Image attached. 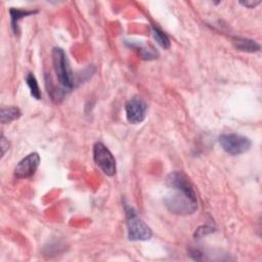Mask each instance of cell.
I'll return each instance as SVG.
<instances>
[{
	"label": "cell",
	"instance_id": "obj_1",
	"mask_svg": "<svg viewBox=\"0 0 262 262\" xmlns=\"http://www.w3.org/2000/svg\"><path fill=\"white\" fill-rule=\"evenodd\" d=\"M166 184L171 189V192L164 199V204L171 213L190 215L196 211V192L184 173L178 171L171 172L166 178Z\"/></svg>",
	"mask_w": 262,
	"mask_h": 262
},
{
	"label": "cell",
	"instance_id": "obj_2",
	"mask_svg": "<svg viewBox=\"0 0 262 262\" xmlns=\"http://www.w3.org/2000/svg\"><path fill=\"white\" fill-rule=\"evenodd\" d=\"M127 232L130 241H148L152 236L150 227L134 212L132 208H126Z\"/></svg>",
	"mask_w": 262,
	"mask_h": 262
},
{
	"label": "cell",
	"instance_id": "obj_3",
	"mask_svg": "<svg viewBox=\"0 0 262 262\" xmlns=\"http://www.w3.org/2000/svg\"><path fill=\"white\" fill-rule=\"evenodd\" d=\"M52 59L58 82L60 83L63 89L71 90L74 87V82L64 51L61 48H53Z\"/></svg>",
	"mask_w": 262,
	"mask_h": 262
},
{
	"label": "cell",
	"instance_id": "obj_4",
	"mask_svg": "<svg viewBox=\"0 0 262 262\" xmlns=\"http://www.w3.org/2000/svg\"><path fill=\"white\" fill-rule=\"evenodd\" d=\"M218 140L223 150L231 156L245 154L252 145V142L248 137L235 133L222 134L219 136Z\"/></svg>",
	"mask_w": 262,
	"mask_h": 262
},
{
	"label": "cell",
	"instance_id": "obj_5",
	"mask_svg": "<svg viewBox=\"0 0 262 262\" xmlns=\"http://www.w3.org/2000/svg\"><path fill=\"white\" fill-rule=\"evenodd\" d=\"M93 160L100 170L107 176L116 173V160L113 154L102 142H96L93 146Z\"/></svg>",
	"mask_w": 262,
	"mask_h": 262
},
{
	"label": "cell",
	"instance_id": "obj_6",
	"mask_svg": "<svg viewBox=\"0 0 262 262\" xmlns=\"http://www.w3.org/2000/svg\"><path fill=\"white\" fill-rule=\"evenodd\" d=\"M147 112V105L140 97H132L125 104V113L127 121L130 124H139L145 117Z\"/></svg>",
	"mask_w": 262,
	"mask_h": 262
},
{
	"label": "cell",
	"instance_id": "obj_7",
	"mask_svg": "<svg viewBox=\"0 0 262 262\" xmlns=\"http://www.w3.org/2000/svg\"><path fill=\"white\" fill-rule=\"evenodd\" d=\"M40 164V156L31 152L21 159L14 168V176L18 179H26L35 174Z\"/></svg>",
	"mask_w": 262,
	"mask_h": 262
},
{
	"label": "cell",
	"instance_id": "obj_8",
	"mask_svg": "<svg viewBox=\"0 0 262 262\" xmlns=\"http://www.w3.org/2000/svg\"><path fill=\"white\" fill-rule=\"evenodd\" d=\"M10 13V18H11V29L14 34L18 33V23L21 18L37 13V10H21V9H16V8H11L9 10Z\"/></svg>",
	"mask_w": 262,
	"mask_h": 262
},
{
	"label": "cell",
	"instance_id": "obj_9",
	"mask_svg": "<svg viewBox=\"0 0 262 262\" xmlns=\"http://www.w3.org/2000/svg\"><path fill=\"white\" fill-rule=\"evenodd\" d=\"M234 47L241 51L245 52H257L260 50V45L251 39L245 38H237L233 41Z\"/></svg>",
	"mask_w": 262,
	"mask_h": 262
},
{
	"label": "cell",
	"instance_id": "obj_10",
	"mask_svg": "<svg viewBox=\"0 0 262 262\" xmlns=\"http://www.w3.org/2000/svg\"><path fill=\"white\" fill-rule=\"evenodd\" d=\"M21 113L18 107L16 106H8V107H2L1 108V123L7 124L14 120H17L20 117Z\"/></svg>",
	"mask_w": 262,
	"mask_h": 262
},
{
	"label": "cell",
	"instance_id": "obj_11",
	"mask_svg": "<svg viewBox=\"0 0 262 262\" xmlns=\"http://www.w3.org/2000/svg\"><path fill=\"white\" fill-rule=\"evenodd\" d=\"M26 83L30 89V92H31V95L36 98V99H40L41 98V90L39 88V85H38V82H37V79L36 77L32 74V73H28L27 76H26Z\"/></svg>",
	"mask_w": 262,
	"mask_h": 262
},
{
	"label": "cell",
	"instance_id": "obj_12",
	"mask_svg": "<svg viewBox=\"0 0 262 262\" xmlns=\"http://www.w3.org/2000/svg\"><path fill=\"white\" fill-rule=\"evenodd\" d=\"M151 31V35L154 37V39L156 40V42L163 48L167 49L170 47V40L168 38V36L159 28L157 27H151L150 28Z\"/></svg>",
	"mask_w": 262,
	"mask_h": 262
},
{
	"label": "cell",
	"instance_id": "obj_13",
	"mask_svg": "<svg viewBox=\"0 0 262 262\" xmlns=\"http://www.w3.org/2000/svg\"><path fill=\"white\" fill-rule=\"evenodd\" d=\"M260 3H261V1H241L239 2V4H242L243 6H245L247 8H255Z\"/></svg>",
	"mask_w": 262,
	"mask_h": 262
},
{
	"label": "cell",
	"instance_id": "obj_14",
	"mask_svg": "<svg viewBox=\"0 0 262 262\" xmlns=\"http://www.w3.org/2000/svg\"><path fill=\"white\" fill-rule=\"evenodd\" d=\"M8 141H6V139H5V137L4 136H1V147H2V156H4L5 155V152H6V150L9 148L8 147Z\"/></svg>",
	"mask_w": 262,
	"mask_h": 262
}]
</instances>
